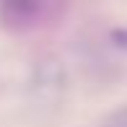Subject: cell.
<instances>
[{"label": "cell", "mask_w": 127, "mask_h": 127, "mask_svg": "<svg viewBox=\"0 0 127 127\" xmlns=\"http://www.w3.org/2000/svg\"><path fill=\"white\" fill-rule=\"evenodd\" d=\"M109 36H112V42L117 44V47L127 49V26H125V29H114V31L109 34Z\"/></svg>", "instance_id": "obj_2"}, {"label": "cell", "mask_w": 127, "mask_h": 127, "mask_svg": "<svg viewBox=\"0 0 127 127\" xmlns=\"http://www.w3.org/2000/svg\"><path fill=\"white\" fill-rule=\"evenodd\" d=\"M101 127H127V104H125V106H119L117 112H112L106 119H104Z\"/></svg>", "instance_id": "obj_1"}]
</instances>
